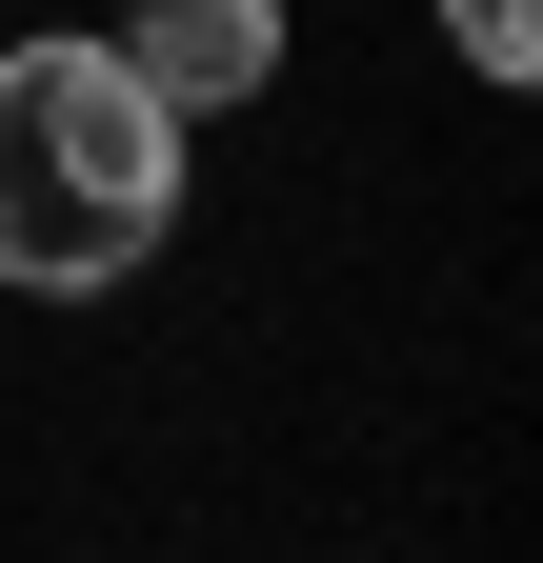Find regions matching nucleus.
<instances>
[{"instance_id":"2","label":"nucleus","mask_w":543,"mask_h":563,"mask_svg":"<svg viewBox=\"0 0 543 563\" xmlns=\"http://www.w3.org/2000/svg\"><path fill=\"white\" fill-rule=\"evenodd\" d=\"M121 81H142L162 121L262 101V81H282V0H142V21H121Z\"/></svg>"},{"instance_id":"3","label":"nucleus","mask_w":543,"mask_h":563,"mask_svg":"<svg viewBox=\"0 0 543 563\" xmlns=\"http://www.w3.org/2000/svg\"><path fill=\"white\" fill-rule=\"evenodd\" d=\"M443 41L484 60V81H543V0H443Z\"/></svg>"},{"instance_id":"1","label":"nucleus","mask_w":543,"mask_h":563,"mask_svg":"<svg viewBox=\"0 0 543 563\" xmlns=\"http://www.w3.org/2000/svg\"><path fill=\"white\" fill-rule=\"evenodd\" d=\"M181 222V121L121 81V41H0V282L101 302Z\"/></svg>"}]
</instances>
